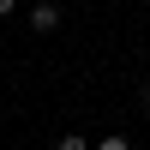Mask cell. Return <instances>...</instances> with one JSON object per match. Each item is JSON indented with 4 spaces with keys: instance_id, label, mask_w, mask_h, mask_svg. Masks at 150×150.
Returning a JSON list of instances; mask_svg holds the SVG:
<instances>
[{
    "instance_id": "2",
    "label": "cell",
    "mask_w": 150,
    "mask_h": 150,
    "mask_svg": "<svg viewBox=\"0 0 150 150\" xmlns=\"http://www.w3.org/2000/svg\"><path fill=\"white\" fill-rule=\"evenodd\" d=\"M96 150H132V144H126V138H120V132H108V138H102V144H96Z\"/></svg>"
},
{
    "instance_id": "1",
    "label": "cell",
    "mask_w": 150,
    "mask_h": 150,
    "mask_svg": "<svg viewBox=\"0 0 150 150\" xmlns=\"http://www.w3.org/2000/svg\"><path fill=\"white\" fill-rule=\"evenodd\" d=\"M54 24H60V12L48 6V0H36V6H30V30H42V36H48Z\"/></svg>"
},
{
    "instance_id": "4",
    "label": "cell",
    "mask_w": 150,
    "mask_h": 150,
    "mask_svg": "<svg viewBox=\"0 0 150 150\" xmlns=\"http://www.w3.org/2000/svg\"><path fill=\"white\" fill-rule=\"evenodd\" d=\"M12 6H18V0H0V18H6V12H12Z\"/></svg>"
},
{
    "instance_id": "5",
    "label": "cell",
    "mask_w": 150,
    "mask_h": 150,
    "mask_svg": "<svg viewBox=\"0 0 150 150\" xmlns=\"http://www.w3.org/2000/svg\"><path fill=\"white\" fill-rule=\"evenodd\" d=\"M144 102H150V84H144Z\"/></svg>"
},
{
    "instance_id": "3",
    "label": "cell",
    "mask_w": 150,
    "mask_h": 150,
    "mask_svg": "<svg viewBox=\"0 0 150 150\" xmlns=\"http://www.w3.org/2000/svg\"><path fill=\"white\" fill-rule=\"evenodd\" d=\"M60 150H90V144H84L78 132H66V138H60Z\"/></svg>"
}]
</instances>
